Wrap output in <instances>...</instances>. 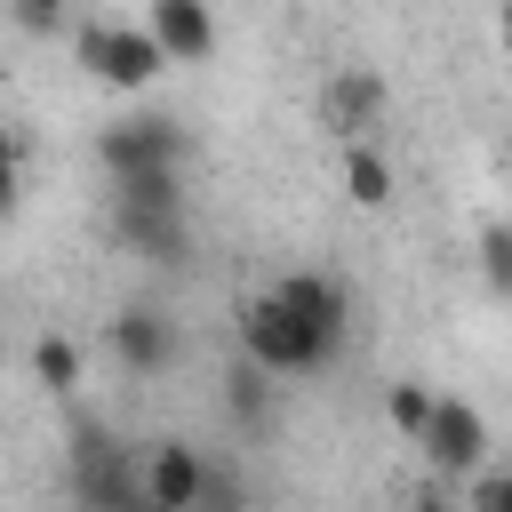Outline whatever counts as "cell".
<instances>
[{
	"mask_svg": "<svg viewBox=\"0 0 512 512\" xmlns=\"http://www.w3.org/2000/svg\"><path fill=\"white\" fill-rule=\"evenodd\" d=\"M232 336H240V360L264 368V376H312V368H328V352L296 328V312H288L272 288L248 296V304L232 312Z\"/></svg>",
	"mask_w": 512,
	"mask_h": 512,
	"instance_id": "6da1fadb",
	"label": "cell"
},
{
	"mask_svg": "<svg viewBox=\"0 0 512 512\" xmlns=\"http://www.w3.org/2000/svg\"><path fill=\"white\" fill-rule=\"evenodd\" d=\"M72 64H80L88 80L120 88V96H136V88H152V80L168 72V56H160V40H152L144 24H80V32H72Z\"/></svg>",
	"mask_w": 512,
	"mask_h": 512,
	"instance_id": "7a4b0ae2",
	"label": "cell"
},
{
	"mask_svg": "<svg viewBox=\"0 0 512 512\" xmlns=\"http://www.w3.org/2000/svg\"><path fill=\"white\" fill-rule=\"evenodd\" d=\"M72 496H80V512H136V504H144L136 456H128L104 424H80V432H72Z\"/></svg>",
	"mask_w": 512,
	"mask_h": 512,
	"instance_id": "3957f363",
	"label": "cell"
},
{
	"mask_svg": "<svg viewBox=\"0 0 512 512\" xmlns=\"http://www.w3.org/2000/svg\"><path fill=\"white\" fill-rule=\"evenodd\" d=\"M184 152H192V136H184L176 120H160V112L96 128V160H104L112 184H128V176H160V168H184Z\"/></svg>",
	"mask_w": 512,
	"mask_h": 512,
	"instance_id": "277c9868",
	"label": "cell"
},
{
	"mask_svg": "<svg viewBox=\"0 0 512 512\" xmlns=\"http://www.w3.org/2000/svg\"><path fill=\"white\" fill-rule=\"evenodd\" d=\"M416 448H424L448 480H472V472L488 464V416H480L464 392H432V416H424Z\"/></svg>",
	"mask_w": 512,
	"mask_h": 512,
	"instance_id": "5b68a950",
	"label": "cell"
},
{
	"mask_svg": "<svg viewBox=\"0 0 512 512\" xmlns=\"http://www.w3.org/2000/svg\"><path fill=\"white\" fill-rule=\"evenodd\" d=\"M272 296L296 312V328L336 360L344 352V336H352V288L336 280V272H288V280H272Z\"/></svg>",
	"mask_w": 512,
	"mask_h": 512,
	"instance_id": "8992f818",
	"label": "cell"
},
{
	"mask_svg": "<svg viewBox=\"0 0 512 512\" xmlns=\"http://www.w3.org/2000/svg\"><path fill=\"white\" fill-rule=\"evenodd\" d=\"M208 456L192 448V440H152L144 456H136V480H144V504H160V512H192L200 504V488H208Z\"/></svg>",
	"mask_w": 512,
	"mask_h": 512,
	"instance_id": "52a82bcc",
	"label": "cell"
},
{
	"mask_svg": "<svg viewBox=\"0 0 512 512\" xmlns=\"http://www.w3.org/2000/svg\"><path fill=\"white\" fill-rule=\"evenodd\" d=\"M320 128L328 136H344V144H368V128L384 120V72H368V64H344L328 88H320Z\"/></svg>",
	"mask_w": 512,
	"mask_h": 512,
	"instance_id": "ba28073f",
	"label": "cell"
},
{
	"mask_svg": "<svg viewBox=\"0 0 512 512\" xmlns=\"http://www.w3.org/2000/svg\"><path fill=\"white\" fill-rule=\"evenodd\" d=\"M144 32L160 40L168 64H208L216 56V8L208 0H144Z\"/></svg>",
	"mask_w": 512,
	"mask_h": 512,
	"instance_id": "9c48e42d",
	"label": "cell"
},
{
	"mask_svg": "<svg viewBox=\"0 0 512 512\" xmlns=\"http://www.w3.org/2000/svg\"><path fill=\"white\" fill-rule=\"evenodd\" d=\"M104 344H112V360H120L128 376H160V368L176 360V328H168L152 304H128V312H112Z\"/></svg>",
	"mask_w": 512,
	"mask_h": 512,
	"instance_id": "30bf717a",
	"label": "cell"
},
{
	"mask_svg": "<svg viewBox=\"0 0 512 512\" xmlns=\"http://www.w3.org/2000/svg\"><path fill=\"white\" fill-rule=\"evenodd\" d=\"M112 232H120V248L144 256V264H176V256L192 248L184 208H120V200H112Z\"/></svg>",
	"mask_w": 512,
	"mask_h": 512,
	"instance_id": "8fae6325",
	"label": "cell"
},
{
	"mask_svg": "<svg viewBox=\"0 0 512 512\" xmlns=\"http://www.w3.org/2000/svg\"><path fill=\"white\" fill-rule=\"evenodd\" d=\"M344 200L352 208H392V160H384L376 136L368 144H344Z\"/></svg>",
	"mask_w": 512,
	"mask_h": 512,
	"instance_id": "7c38bea8",
	"label": "cell"
},
{
	"mask_svg": "<svg viewBox=\"0 0 512 512\" xmlns=\"http://www.w3.org/2000/svg\"><path fill=\"white\" fill-rule=\"evenodd\" d=\"M80 376H88V360H80V344H72V336H40V344H32V384H40V392L72 400V392H80Z\"/></svg>",
	"mask_w": 512,
	"mask_h": 512,
	"instance_id": "4fadbf2b",
	"label": "cell"
},
{
	"mask_svg": "<svg viewBox=\"0 0 512 512\" xmlns=\"http://www.w3.org/2000/svg\"><path fill=\"white\" fill-rule=\"evenodd\" d=\"M120 208H184V168H160V176H128L112 184Z\"/></svg>",
	"mask_w": 512,
	"mask_h": 512,
	"instance_id": "5bb4252c",
	"label": "cell"
},
{
	"mask_svg": "<svg viewBox=\"0 0 512 512\" xmlns=\"http://www.w3.org/2000/svg\"><path fill=\"white\" fill-rule=\"evenodd\" d=\"M384 416H392L400 440H416L424 416H432V384H416V376H408V384H384Z\"/></svg>",
	"mask_w": 512,
	"mask_h": 512,
	"instance_id": "9a60e30c",
	"label": "cell"
},
{
	"mask_svg": "<svg viewBox=\"0 0 512 512\" xmlns=\"http://www.w3.org/2000/svg\"><path fill=\"white\" fill-rule=\"evenodd\" d=\"M456 504H464V512H512V464H480Z\"/></svg>",
	"mask_w": 512,
	"mask_h": 512,
	"instance_id": "2e32d148",
	"label": "cell"
},
{
	"mask_svg": "<svg viewBox=\"0 0 512 512\" xmlns=\"http://www.w3.org/2000/svg\"><path fill=\"white\" fill-rule=\"evenodd\" d=\"M480 280H488L496 296H512V224H488V232H480Z\"/></svg>",
	"mask_w": 512,
	"mask_h": 512,
	"instance_id": "e0dca14e",
	"label": "cell"
},
{
	"mask_svg": "<svg viewBox=\"0 0 512 512\" xmlns=\"http://www.w3.org/2000/svg\"><path fill=\"white\" fill-rule=\"evenodd\" d=\"M224 384H232V392H224V408H232L240 424H256V416H264V368H248V360H240Z\"/></svg>",
	"mask_w": 512,
	"mask_h": 512,
	"instance_id": "ac0fdd59",
	"label": "cell"
},
{
	"mask_svg": "<svg viewBox=\"0 0 512 512\" xmlns=\"http://www.w3.org/2000/svg\"><path fill=\"white\" fill-rule=\"evenodd\" d=\"M8 8L24 32H64V16H72V0H8Z\"/></svg>",
	"mask_w": 512,
	"mask_h": 512,
	"instance_id": "d6986e66",
	"label": "cell"
},
{
	"mask_svg": "<svg viewBox=\"0 0 512 512\" xmlns=\"http://www.w3.org/2000/svg\"><path fill=\"white\" fill-rule=\"evenodd\" d=\"M24 200V152H16V136L0 128V216Z\"/></svg>",
	"mask_w": 512,
	"mask_h": 512,
	"instance_id": "ffe728a7",
	"label": "cell"
},
{
	"mask_svg": "<svg viewBox=\"0 0 512 512\" xmlns=\"http://www.w3.org/2000/svg\"><path fill=\"white\" fill-rule=\"evenodd\" d=\"M192 512H248V496H240V480L232 472H208V488H200V504Z\"/></svg>",
	"mask_w": 512,
	"mask_h": 512,
	"instance_id": "44dd1931",
	"label": "cell"
},
{
	"mask_svg": "<svg viewBox=\"0 0 512 512\" xmlns=\"http://www.w3.org/2000/svg\"><path fill=\"white\" fill-rule=\"evenodd\" d=\"M408 512H464V504H456L448 488H416V504H408Z\"/></svg>",
	"mask_w": 512,
	"mask_h": 512,
	"instance_id": "7402d4cb",
	"label": "cell"
},
{
	"mask_svg": "<svg viewBox=\"0 0 512 512\" xmlns=\"http://www.w3.org/2000/svg\"><path fill=\"white\" fill-rule=\"evenodd\" d=\"M496 40H504V56H512V0H504V16H496Z\"/></svg>",
	"mask_w": 512,
	"mask_h": 512,
	"instance_id": "603a6c76",
	"label": "cell"
},
{
	"mask_svg": "<svg viewBox=\"0 0 512 512\" xmlns=\"http://www.w3.org/2000/svg\"><path fill=\"white\" fill-rule=\"evenodd\" d=\"M136 512H160V504H136Z\"/></svg>",
	"mask_w": 512,
	"mask_h": 512,
	"instance_id": "cb8c5ba5",
	"label": "cell"
}]
</instances>
